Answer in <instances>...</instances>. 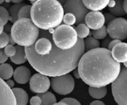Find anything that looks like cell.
<instances>
[{
  "mask_svg": "<svg viewBox=\"0 0 127 105\" xmlns=\"http://www.w3.org/2000/svg\"><path fill=\"white\" fill-rule=\"evenodd\" d=\"M26 56L31 66L39 73L48 77L68 74L76 68L85 49L83 39H78L77 44L69 50H62L54 42L52 51L46 56L36 53L33 45L26 47Z\"/></svg>",
  "mask_w": 127,
  "mask_h": 105,
  "instance_id": "obj_1",
  "label": "cell"
},
{
  "mask_svg": "<svg viewBox=\"0 0 127 105\" xmlns=\"http://www.w3.org/2000/svg\"><path fill=\"white\" fill-rule=\"evenodd\" d=\"M80 77L90 87H102L112 84L121 72V65L113 58L111 51L98 48L83 55L78 66Z\"/></svg>",
  "mask_w": 127,
  "mask_h": 105,
  "instance_id": "obj_2",
  "label": "cell"
},
{
  "mask_svg": "<svg viewBox=\"0 0 127 105\" xmlns=\"http://www.w3.org/2000/svg\"><path fill=\"white\" fill-rule=\"evenodd\" d=\"M64 13L57 0H38L32 5L31 19L39 29L49 30L61 25Z\"/></svg>",
  "mask_w": 127,
  "mask_h": 105,
  "instance_id": "obj_3",
  "label": "cell"
},
{
  "mask_svg": "<svg viewBox=\"0 0 127 105\" xmlns=\"http://www.w3.org/2000/svg\"><path fill=\"white\" fill-rule=\"evenodd\" d=\"M40 30L31 19H19L12 26L10 34L15 44L29 47L35 44L39 37Z\"/></svg>",
  "mask_w": 127,
  "mask_h": 105,
  "instance_id": "obj_4",
  "label": "cell"
},
{
  "mask_svg": "<svg viewBox=\"0 0 127 105\" xmlns=\"http://www.w3.org/2000/svg\"><path fill=\"white\" fill-rule=\"evenodd\" d=\"M52 39L55 46L62 50H69L77 44L78 37L72 26L61 24L54 29Z\"/></svg>",
  "mask_w": 127,
  "mask_h": 105,
  "instance_id": "obj_5",
  "label": "cell"
},
{
  "mask_svg": "<svg viewBox=\"0 0 127 105\" xmlns=\"http://www.w3.org/2000/svg\"><path fill=\"white\" fill-rule=\"evenodd\" d=\"M112 93L118 105H127V68L121 70L118 77L112 83Z\"/></svg>",
  "mask_w": 127,
  "mask_h": 105,
  "instance_id": "obj_6",
  "label": "cell"
},
{
  "mask_svg": "<svg viewBox=\"0 0 127 105\" xmlns=\"http://www.w3.org/2000/svg\"><path fill=\"white\" fill-rule=\"evenodd\" d=\"M50 81L53 90L61 95H67L74 89V80L69 74L54 77L52 78Z\"/></svg>",
  "mask_w": 127,
  "mask_h": 105,
  "instance_id": "obj_7",
  "label": "cell"
},
{
  "mask_svg": "<svg viewBox=\"0 0 127 105\" xmlns=\"http://www.w3.org/2000/svg\"><path fill=\"white\" fill-rule=\"evenodd\" d=\"M107 33L110 38L122 41L127 38V20L115 18L107 24Z\"/></svg>",
  "mask_w": 127,
  "mask_h": 105,
  "instance_id": "obj_8",
  "label": "cell"
},
{
  "mask_svg": "<svg viewBox=\"0 0 127 105\" xmlns=\"http://www.w3.org/2000/svg\"><path fill=\"white\" fill-rule=\"evenodd\" d=\"M65 13H71L76 18V24L85 22V19L89 10L85 6L82 0H67L64 5Z\"/></svg>",
  "mask_w": 127,
  "mask_h": 105,
  "instance_id": "obj_9",
  "label": "cell"
},
{
  "mask_svg": "<svg viewBox=\"0 0 127 105\" xmlns=\"http://www.w3.org/2000/svg\"><path fill=\"white\" fill-rule=\"evenodd\" d=\"M50 85L51 81L48 77L39 73L32 75L29 81L31 91L38 94L47 92Z\"/></svg>",
  "mask_w": 127,
  "mask_h": 105,
  "instance_id": "obj_10",
  "label": "cell"
},
{
  "mask_svg": "<svg viewBox=\"0 0 127 105\" xmlns=\"http://www.w3.org/2000/svg\"><path fill=\"white\" fill-rule=\"evenodd\" d=\"M85 22L90 29L98 30L103 27L105 23L104 15L100 11L89 12L86 15Z\"/></svg>",
  "mask_w": 127,
  "mask_h": 105,
  "instance_id": "obj_11",
  "label": "cell"
},
{
  "mask_svg": "<svg viewBox=\"0 0 127 105\" xmlns=\"http://www.w3.org/2000/svg\"><path fill=\"white\" fill-rule=\"evenodd\" d=\"M0 105H17L12 89L0 78Z\"/></svg>",
  "mask_w": 127,
  "mask_h": 105,
  "instance_id": "obj_12",
  "label": "cell"
},
{
  "mask_svg": "<svg viewBox=\"0 0 127 105\" xmlns=\"http://www.w3.org/2000/svg\"><path fill=\"white\" fill-rule=\"evenodd\" d=\"M113 58L118 63L127 62V43L120 42L114 46L111 50Z\"/></svg>",
  "mask_w": 127,
  "mask_h": 105,
  "instance_id": "obj_13",
  "label": "cell"
},
{
  "mask_svg": "<svg viewBox=\"0 0 127 105\" xmlns=\"http://www.w3.org/2000/svg\"><path fill=\"white\" fill-rule=\"evenodd\" d=\"M31 77L30 70L26 66L17 67L13 72V78L17 83L19 84H26Z\"/></svg>",
  "mask_w": 127,
  "mask_h": 105,
  "instance_id": "obj_14",
  "label": "cell"
},
{
  "mask_svg": "<svg viewBox=\"0 0 127 105\" xmlns=\"http://www.w3.org/2000/svg\"><path fill=\"white\" fill-rule=\"evenodd\" d=\"M85 6L91 11H101L108 6L110 0H82Z\"/></svg>",
  "mask_w": 127,
  "mask_h": 105,
  "instance_id": "obj_15",
  "label": "cell"
},
{
  "mask_svg": "<svg viewBox=\"0 0 127 105\" xmlns=\"http://www.w3.org/2000/svg\"><path fill=\"white\" fill-rule=\"evenodd\" d=\"M12 91L15 96L17 105H27L29 100L28 93L21 88H12Z\"/></svg>",
  "mask_w": 127,
  "mask_h": 105,
  "instance_id": "obj_16",
  "label": "cell"
},
{
  "mask_svg": "<svg viewBox=\"0 0 127 105\" xmlns=\"http://www.w3.org/2000/svg\"><path fill=\"white\" fill-rule=\"evenodd\" d=\"M15 48L17 49V52L14 56L10 58L11 61L13 63L17 64V65H20V64L26 63L28 59L26 56L25 48H23L22 46H19V45L16 46Z\"/></svg>",
  "mask_w": 127,
  "mask_h": 105,
  "instance_id": "obj_17",
  "label": "cell"
},
{
  "mask_svg": "<svg viewBox=\"0 0 127 105\" xmlns=\"http://www.w3.org/2000/svg\"><path fill=\"white\" fill-rule=\"evenodd\" d=\"M13 67L8 63L0 64V78L3 80H8L13 75Z\"/></svg>",
  "mask_w": 127,
  "mask_h": 105,
  "instance_id": "obj_18",
  "label": "cell"
},
{
  "mask_svg": "<svg viewBox=\"0 0 127 105\" xmlns=\"http://www.w3.org/2000/svg\"><path fill=\"white\" fill-rule=\"evenodd\" d=\"M90 95L93 98L96 99H102L107 94V88L106 87H90L88 89Z\"/></svg>",
  "mask_w": 127,
  "mask_h": 105,
  "instance_id": "obj_19",
  "label": "cell"
},
{
  "mask_svg": "<svg viewBox=\"0 0 127 105\" xmlns=\"http://www.w3.org/2000/svg\"><path fill=\"white\" fill-rule=\"evenodd\" d=\"M110 13L114 16L121 17L125 15L126 13L123 8V0H116V4L113 8H109Z\"/></svg>",
  "mask_w": 127,
  "mask_h": 105,
  "instance_id": "obj_20",
  "label": "cell"
},
{
  "mask_svg": "<svg viewBox=\"0 0 127 105\" xmlns=\"http://www.w3.org/2000/svg\"><path fill=\"white\" fill-rule=\"evenodd\" d=\"M25 3H19V4H15L10 7L8 10L9 15H10V20L12 23L15 22L18 20V14L20 9L25 5Z\"/></svg>",
  "mask_w": 127,
  "mask_h": 105,
  "instance_id": "obj_21",
  "label": "cell"
},
{
  "mask_svg": "<svg viewBox=\"0 0 127 105\" xmlns=\"http://www.w3.org/2000/svg\"><path fill=\"white\" fill-rule=\"evenodd\" d=\"M75 30L77 32L78 39H86L90 34L89 27L84 23L78 24L77 27H76Z\"/></svg>",
  "mask_w": 127,
  "mask_h": 105,
  "instance_id": "obj_22",
  "label": "cell"
},
{
  "mask_svg": "<svg viewBox=\"0 0 127 105\" xmlns=\"http://www.w3.org/2000/svg\"><path fill=\"white\" fill-rule=\"evenodd\" d=\"M38 96L41 97L42 99L41 105H54L57 103V99L55 95L51 92H45V93L38 94Z\"/></svg>",
  "mask_w": 127,
  "mask_h": 105,
  "instance_id": "obj_23",
  "label": "cell"
},
{
  "mask_svg": "<svg viewBox=\"0 0 127 105\" xmlns=\"http://www.w3.org/2000/svg\"><path fill=\"white\" fill-rule=\"evenodd\" d=\"M84 43H85V49L87 51L98 48L100 46V43L98 39H95L94 37H88L85 39Z\"/></svg>",
  "mask_w": 127,
  "mask_h": 105,
  "instance_id": "obj_24",
  "label": "cell"
},
{
  "mask_svg": "<svg viewBox=\"0 0 127 105\" xmlns=\"http://www.w3.org/2000/svg\"><path fill=\"white\" fill-rule=\"evenodd\" d=\"M32 6L29 4H25L20 9L18 14V19L22 18H28L31 19V11Z\"/></svg>",
  "mask_w": 127,
  "mask_h": 105,
  "instance_id": "obj_25",
  "label": "cell"
},
{
  "mask_svg": "<svg viewBox=\"0 0 127 105\" xmlns=\"http://www.w3.org/2000/svg\"><path fill=\"white\" fill-rule=\"evenodd\" d=\"M107 34H108V33H107V27H105V25L101 29L97 30H93L92 32L93 37L95 39H98V40L105 39L107 37Z\"/></svg>",
  "mask_w": 127,
  "mask_h": 105,
  "instance_id": "obj_26",
  "label": "cell"
},
{
  "mask_svg": "<svg viewBox=\"0 0 127 105\" xmlns=\"http://www.w3.org/2000/svg\"><path fill=\"white\" fill-rule=\"evenodd\" d=\"M63 22L64 24L72 26L76 23V18L75 15L71 13H66L64 14L63 18Z\"/></svg>",
  "mask_w": 127,
  "mask_h": 105,
  "instance_id": "obj_27",
  "label": "cell"
},
{
  "mask_svg": "<svg viewBox=\"0 0 127 105\" xmlns=\"http://www.w3.org/2000/svg\"><path fill=\"white\" fill-rule=\"evenodd\" d=\"M10 44V38L8 34L3 32L0 35V49H3Z\"/></svg>",
  "mask_w": 127,
  "mask_h": 105,
  "instance_id": "obj_28",
  "label": "cell"
},
{
  "mask_svg": "<svg viewBox=\"0 0 127 105\" xmlns=\"http://www.w3.org/2000/svg\"><path fill=\"white\" fill-rule=\"evenodd\" d=\"M0 18L3 20L4 25L7 24L10 19V15L8 11L4 6H0Z\"/></svg>",
  "mask_w": 127,
  "mask_h": 105,
  "instance_id": "obj_29",
  "label": "cell"
},
{
  "mask_svg": "<svg viewBox=\"0 0 127 105\" xmlns=\"http://www.w3.org/2000/svg\"><path fill=\"white\" fill-rule=\"evenodd\" d=\"M4 52L5 55L8 58H12L14 56L17 52L15 46L12 44H8L7 46H6L4 49Z\"/></svg>",
  "mask_w": 127,
  "mask_h": 105,
  "instance_id": "obj_30",
  "label": "cell"
},
{
  "mask_svg": "<svg viewBox=\"0 0 127 105\" xmlns=\"http://www.w3.org/2000/svg\"><path fill=\"white\" fill-rule=\"evenodd\" d=\"M63 102H65L69 105H81V103L74 98H66L61 100Z\"/></svg>",
  "mask_w": 127,
  "mask_h": 105,
  "instance_id": "obj_31",
  "label": "cell"
},
{
  "mask_svg": "<svg viewBox=\"0 0 127 105\" xmlns=\"http://www.w3.org/2000/svg\"><path fill=\"white\" fill-rule=\"evenodd\" d=\"M42 99L39 96L37 95L33 96L30 99L31 105H42Z\"/></svg>",
  "mask_w": 127,
  "mask_h": 105,
  "instance_id": "obj_32",
  "label": "cell"
},
{
  "mask_svg": "<svg viewBox=\"0 0 127 105\" xmlns=\"http://www.w3.org/2000/svg\"><path fill=\"white\" fill-rule=\"evenodd\" d=\"M8 59V57L5 55L3 49H0V64L4 63Z\"/></svg>",
  "mask_w": 127,
  "mask_h": 105,
  "instance_id": "obj_33",
  "label": "cell"
},
{
  "mask_svg": "<svg viewBox=\"0 0 127 105\" xmlns=\"http://www.w3.org/2000/svg\"><path fill=\"white\" fill-rule=\"evenodd\" d=\"M104 15V17H105V23L106 24H108L109 22H111L113 20L115 19V16H114L113 14L109 13H105Z\"/></svg>",
  "mask_w": 127,
  "mask_h": 105,
  "instance_id": "obj_34",
  "label": "cell"
},
{
  "mask_svg": "<svg viewBox=\"0 0 127 105\" xmlns=\"http://www.w3.org/2000/svg\"><path fill=\"white\" fill-rule=\"evenodd\" d=\"M121 41L118 40V39H113V41H111L108 45V49L109 50H111V49H113V48L114 47L115 45H116L117 44L120 43L121 42Z\"/></svg>",
  "mask_w": 127,
  "mask_h": 105,
  "instance_id": "obj_35",
  "label": "cell"
},
{
  "mask_svg": "<svg viewBox=\"0 0 127 105\" xmlns=\"http://www.w3.org/2000/svg\"><path fill=\"white\" fill-rule=\"evenodd\" d=\"M11 29H12V26L10 25V24H7L5 25V27H4V32L8 33V32H11Z\"/></svg>",
  "mask_w": 127,
  "mask_h": 105,
  "instance_id": "obj_36",
  "label": "cell"
},
{
  "mask_svg": "<svg viewBox=\"0 0 127 105\" xmlns=\"http://www.w3.org/2000/svg\"><path fill=\"white\" fill-rule=\"evenodd\" d=\"M73 75L76 79H81L80 75H79V71H78V68H77L73 70Z\"/></svg>",
  "mask_w": 127,
  "mask_h": 105,
  "instance_id": "obj_37",
  "label": "cell"
},
{
  "mask_svg": "<svg viewBox=\"0 0 127 105\" xmlns=\"http://www.w3.org/2000/svg\"><path fill=\"white\" fill-rule=\"evenodd\" d=\"M4 24L3 23V20L1 19L0 18V35L4 31Z\"/></svg>",
  "mask_w": 127,
  "mask_h": 105,
  "instance_id": "obj_38",
  "label": "cell"
},
{
  "mask_svg": "<svg viewBox=\"0 0 127 105\" xmlns=\"http://www.w3.org/2000/svg\"><path fill=\"white\" fill-rule=\"evenodd\" d=\"M90 105H105V104H104L102 101L97 100V101H92L91 103L90 104Z\"/></svg>",
  "mask_w": 127,
  "mask_h": 105,
  "instance_id": "obj_39",
  "label": "cell"
},
{
  "mask_svg": "<svg viewBox=\"0 0 127 105\" xmlns=\"http://www.w3.org/2000/svg\"><path fill=\"white\" fill-rule=\"evenodd\" d=\"M6 84H7V85H8V86L10 87L11 89H12V88H13V87H14L15 83H14V82L12 81V80L8 79V80H7V81H6Z\"/></svg>",
  "mask_w": 127,
  "mask_h": 105,
  "instance_id": "obj_40",
  "label": "cell"
},
{
  "mask_svg": "<svg viewBox=\"0 0 127 105\" xmlns=\"http://www.w3.org/2000/svg\"><path fill=\"white\" fill-rule=\"evenodd\" d=\"M5 1L7 3L12 2V3H14V4H19V3H22V2H23L24 0H5Z\"/></svg>",
  "mask_w": 127,
  "mask_h": 105,
  "instance_id": "obj_41",
  "label": "cell"
},
{
  "mask_svg": "<svg viewBox=\"0 0 127 105\" xmlns=\"http://www.w3.org/2000/svg\"><path fill=\"white\" fill-rule=\"evenodd\" d=\"M123 8H124L126 14H127V0H124L123 1Z\"/></svg>",
  "mask_w": 127,
  "mask_h": 105,
  "instance_id": "obj_42",
  "label": "cell"
},
{
  "mask_svg": "<svg viewBox=\"0 0 127 105\" xmlns=\"http://www.w3.org/2000/svg\"><path fill=\"white\" fill-rule=\"evenodd\" d=\"M54 105H67V103H65V102H63V101H61L60 102L56 103H55Z\"/></svg>",
  "mask_w": 127,
  "mask_h": 105,
  "instance_id": "obj_43",
  "label": "cell"
},
{
  "mask_svg": "<svg viewBox=\"0 0 127 105\" xmlns=\"http://www.w3.org/2000/svg\"><path fill=\"white\" fill-rule=\"evenodd\" d=\"M57 1L64 6V5L65 4V3H66L67 0H57Z\"/></svg>",
  "mask_w": 127,
  "mask_h": 105,
  "instance_id": "obj_44",
  "label": "cell"
},
{
  "mask_svg": "<svg viewBox=\"0 0 127 105\" xmlns=\"http://www.w3.org/2000/svg\"><path fill=\"white\" fill-rule=\"evenodd\" d=\"M28 1H31V3H32V4H33V3H34L35 1H38V0H28Z\"/></svg>",
  "mask_w": 127,
  "mask_h": 105,
  "instance_id": "obj_45",
  "label": "cell"
},
{
  "mask_svg": "<svg viewBox=\"0 0 127 105\" xmlns=\"http://www.w3.org/2000/svg\"><path fill=\"white\" fill-rule=\"evenodd\" d=\"M4 1H5V0H0V4H3V2H4Z\"/></svg>",
  "mask_w": 127,
  "mask_h": 105,
  "instance_id": "obj_46",
  "label": "cell"
},
{
  "mask_svg": "<svg viewBox=\"0 0 127 105\" xmlns=\"http://www.w3.org/2000/svg\"><path fill=\"white\" fill-rule=\"evenodd\" d=\"M124 66H125V67L127 68V62H125V63H124Z\"/></svg>",
  "mask_w": 127,
  "mask_h": 105,
  "instance_id": "obj_47",
  "label": "cell"
}]
</instances>
